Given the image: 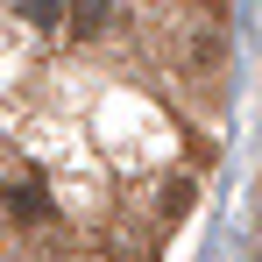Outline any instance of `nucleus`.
<instances>
[{"instance_id":"f03ea898","label":"nucleus","mask_w":262,"mask_h":262,"mask_svg":"<svg viewBox=\"0 0 262 262\" xmlns=\"http://www.w3.org/2000/svg\"><path fill=\"white\" fill-rule=\"evenodd\" d=\"M21 7V21H36V29H57L64 21V0H14Z\"/></svg>"},{"instance_id":"f257e3e1","label":"nucleus","mask_w":262,"mask_h":262,"mask_svg":"<svg viewBox=\"0 0 262 262\" xmlns=\"http://www.w3.org/2000/svg\"><path fill=\"white\" fill-rule=\"evenodd\" d=\"M7 213H14V220H43V213H50L43 184H7Z\"/></svg>"},{"instance_id":"7ed1b4c3","label":"nucleus","mask_w":262,"mask_h":262,"mask_svg":"<svg viewBox=\"0 0 262 262\" xmlns=\"http://www.w3.org/2000/svg\"><path fill=\"white\" fill-rule=\"evenodd\" d=\"M71 29H78V36L106 29V0H71Z\"/></svg>"}]
</instances>
